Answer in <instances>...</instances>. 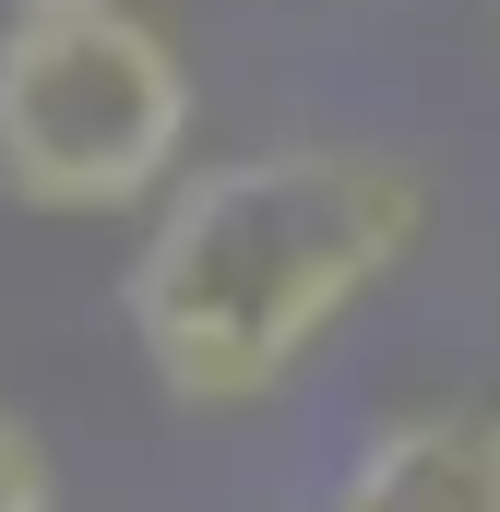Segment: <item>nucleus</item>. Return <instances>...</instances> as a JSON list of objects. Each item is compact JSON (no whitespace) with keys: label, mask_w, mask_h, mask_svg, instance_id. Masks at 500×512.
Masks as SVG:
<instances>
[{"label":"nucleus","mask_w":500,"mask_h":512,"mask_svg":"<svg viewBox=\"0 0 500 512\" xmlns=\"http://www.w3.org/2000/svg\"><path fill=\"white\" fill-rule=\"evenodd\" d=\"M429 227H441V191L393 143L286 131L250 155H203L155 191L143 251L120 262L131 358L179 417L274 405L429 251Z\"/></svg>","instance_id":"nucleus-1"},{"label":"nucleus","mask_w":500,"mask_h":512,"mask_svg":"<svg viewBox=\"0 0 500 512\" xmlns=\"http://www.w3.org/2000/svg\"><path fill=\"white\" fill-rule=\"evenodd\" d=\"M191 60L131 0H48L0 12V203L96 227L155 215V191L191 167Z\"/></svg>","instance_id":"nucleus-2"},{"label":"nucleus","mask_w":500,"mask_h":512,"mask_svg":"<svg viewBox=\"0 0 500 512\" xmlns=\"http://www.w3.org/2000/svg\"><path fill=\"white\" fill-rule=\"evenodd\" d=\"M322 512H500V405H405L358 441Z\"/></svg>","instance_id":"nucleus-3"},{"label":"nucleus","mask_w":500,"mask_h":512,"mask_svg":"<svg viewBox=\"0 0 500 512\" xmlns=\"http://www.w3.org/2000/svg\"><path fill=\"white\" fill-rule=\"evenodd\" d=\"M0 512H60V465L12 405H0Z\"/></svg>","instance_id":"nucleus-4"},{"label":"nucleus","mask_w":500,"mask_h":512,"mask_svg":"<svg viewBox=\"0 0 500 512\" xmlns=\"http://www.w3.org/2000/svg\"><path fill=\"white\" fill-rule=\"evenodd\" d=\"M0 12H48V0H0Z\"/></svg>","instance_id":"nucleus-5"},{"label":"nucleus","mask_w":500,"mask_h":512,"mask_svg":"<svg viewBox=\"0 0 500 512\" xmlns=\"http://www.w3.org/2000/svg\"><path fill=\"white\" fill-rule=\"evenodd\" d=\"M489 36H500V0H489Z\"/></svg>","instance_id":"nucleus-6"}]
</instances>
